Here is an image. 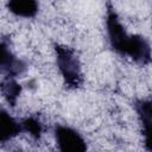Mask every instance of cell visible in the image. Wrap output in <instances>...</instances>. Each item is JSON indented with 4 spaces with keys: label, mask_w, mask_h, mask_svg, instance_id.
Wrapping results in <instances>:
<instances>
[{
    "label": "cell",
    "mask_w": 152,
    "mask_h": 152,
    "mask_svg": "<svg viewBox=\"0 0 152 152\" xmlns=\"http://www.w3.org/2000/svg\"><path fill=\"white\" fill-rule=\"evenodd\" d=\"M55 56L57 69L64 83L72 89H77L83 83V74L80 59L75 51L69 46L55 44Z\"/></svg>",
    "instance_id": "obj_2"
},
{
    "label": "cell",
    "mask_w": 152,
    "mask_h": 152,
    "mask_svg": "<svg viewBox=\"0 0 152 152\" xmlns=\"http://www.w3.org/2000/svg\"><path fill=\"white\" fill-rule=\"evenodd\" d=\"M20 133H23L20 121H18L7 109L0 107V142H8Z\"/></svg>",
    "instance_id": "obj_6"
},
{
    "label": "cell",
    "mask_w": 152,
    "mask_h": 152,
    "mask_svg": "<svg viewBox=\"0 0 152 152\" xmlns=\"http://www.w3.org/2000/svg\"><path fill=\"white\" fill-rule=\"evenodd\" d=\"M6 8L15 17L28 19L37 15L39 4L34 0H11L6 4Z\"/></svg>",
    "instance_id": "obj_7"
},
{
    "label": "cell",
    "mask_w": 152,
    "mask_h": 152,
    "mask_svg": "<svg viewBox=\"0 0 152 152\" xmlns=\"http://www.w3.org/2000/svg\"><path fill=\"white\" fill-rule=\"evenodd\" d=\"M104 21L107 39L114 52L141 65H148L151 63L150 40L141 34L128 33L119 14L110 5H108Z\"/></svg>",
    "instance_id": "obj_1"
},
{
    "label": "cell",
    "mask_w": 152,
    "mask_h": 152,
    "mask_svg": "<svg viewBox=\"0 0 152 152\" xmlns=\"http://www.w3.org/2000/svg\"><path fill=\"white\" fill-rule=\"evenodd\" d=\"M15 152H19V151H15Z\"/></svg>",
    "instance_id": "obj_10"
},
{
    "label": "cell",
    "mask_w": 152,
    "mask_h": 152,
    "mask_svg": "<svg viewBox=\"0 0 152 152\" xmlns=\"http://www.w3.org/2000/svg\"><path fill=\"white\" fill-rule=\"evenodd\" d=\"M58 152H88L84 137L74 127L58 124L53 128Z\"/></svg>",
    "instance_id": "obj_3"
},
{
    "label": "cell",
    "mask_w": 152,
    "mask_h": 152,
    "mask_svg": "<svg viewBox=\"0 0 152 152\" xmlns=\"http://www.w3.org/2000/svg\"><path fill=\"white\" fill-rule=\"evenodd\" d=\"M26 69L27 64L13 53L6 42L0 40V75H4V78H15Z\"/></svg>",
    "instance_id": "obj_4"
},
{
    "label": "cell",
    "mask_w": 152,
    "mask_h": 152,
    "mask_svg": "<svg viewBox=\"0 0 152 152\" xmlns=\"http://www.w3.org/2000/svg\"><path fill=\"white\" fill-rule=\"evenodd\" d=\"M0 90L6 102L11 107H14L21 94V86L15 81V78H4L0 83Z\"/></svg>",
    "instance_id": "obj_8"
},
{
    "label": "cell",
    "mask_w": 152,
    "mask_h": 152,
    "mask_svg": "<svg viewBox=\"0 0 152 152\" xmlns=\"http://www.w3.org/2000/svg\"><path fill=\"white\" fill-rule=\"evenodd\" d=\"M23 132L27 133L32 139L39 140L43 134V124L36 116H26L20 120Z\"/></svg>",
    "instance_id": "obj_9"
},
{
    "label": "cell",
    "mask_w": 152,
    "mask_h": 152,
    "mask_svg": "<svg viewBox=\"0 0 152 152\" xmlns=\"http://www.w3.org/2000/svg\"><path fill=\"white\" fill-rule=\"evenodd\" d=\"M134 109L137 112V116L139 120V124L141 126V132L145 140L146 150L151 151V101L145 99H139L134 102Z\"/></svg>",
    "instance_id": "obj_5"
}]
</instances>
